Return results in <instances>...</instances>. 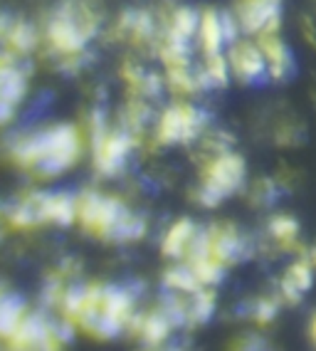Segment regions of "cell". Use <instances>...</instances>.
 <instances>
[{
    "mask_svg": "<svg viewBox=\"0 0 316 351\" xmlns=\"http://www.w3.org/2000/svg\"><path fill=\"white\" fill-rule=\"evenodd\" d=\"M60 312L70 324L94 339H114L129 326L136 300L129 289L114 285H70L60 300Z\"/></svg>",
    "mask_w": 316,
    "mask_h": 351,
    "instance_id": "obj_1",
    "label": "cell"
},
{
    "mask_svg": "<svg viewBox=\"0 0 316 351\" xmlns=\"http://www.w3.org/2000/svg\"><path fill=\"white\" fill-rule=\"evenodd\" d=\"M84 151V136L75 124H55L30 134H20L8 144V154L23 171L55 178L70 171Z\"/></svg>",
    "mask_w": 316,
    "mask_h": 351,
    "instance_id": "obj_2",
    "label": "cell"
},
{
    "mask_svg": "<svg viewBox=\"0 0 316 351\" xmlns=\"http://www.w3.org/2000/svg\"><path fill=\"white\" fill-rule=\"evenodd\" d=\"M77 223L109 243H136L146 235V220L129 210L119 198L99 191H84L77 195Z\"/></svg>",
    "mask_w": 316,
    "mask_h": 351,
    "instance_id": "obj_3",
    "label": "cell"
},
{
    "mask_svg": "<svg viewBox=\"0 0 316 351\" xmlns=\"http://www.w3.org/2000/svg\"><path fill=\"white\" fill-rule=\"evenodd\" d=\"M99 23V10L92 5V0H62L47 20L44 38L57 55H62L64 60H75L96 35Z\"/></svg>",
    "mask_w": 316,
    "mask_h": 351,
    "instance_id": "obj_4",
    "label": "cell"
},
{
    "mask_svg": "<svg viewBox=\"0 0 316 351\" xmlns=\"http://www.w3.org/2000/svg\"><path fill=\"white\" fill-rule=\"evenodd\" d=\"M247 166L245 158L235 151H218L210 154V158L200 169V186H198V203L205 208H215L225 198L245 186Z\"/></svg>",
    "mask_w": 316,
    "mask_h": 351,
    "instance_id": "obj_5",
    "label": "cell"
},
{
    "mask_svg": "<svg viewBox=\"0 0 316 351\" xmlns=\"http://www.w3.org/2000/svg\"><path fill=\"white\" fill-rule=\"evenodd\" d=\"M210 117L190 101H176L166 107L156 121V141L161 146L190 144L208 129Z\"/></svg>",
    "mask_w": 316,
    "mask_h": 351,
    "instance_id": "obj_6",
    "label": "cell"
},
{
    "mask_svg": "<svg viewBox=\"0 0 316 351\" xmlns=\"http://www.w3.org/2000/svg\"><path fill=\"white\" fill-rule=\"evenodd\" d=\"M72 326L75 324L67 319L52 322L44 314L27 312L8 344L13 349H60L64 341H70Z\"/></svg>",
    "mask_w": 316,
    "mask_h": 351,
    "instance_id": "obj_7",
    "label": "cell"
},
{
    "mask_svg": "<svg viewBox=\"0 0 316 351\" xmlns=\"http://www.w3.org/2000/svg\"><path fill=\"white\" fill-rule=\"evenodd\" d=\"M139 138L129 129H107L101 136L92 138V156H94V169L104 178L119 176L131 156L133 146Z\"/></svg>",
    "mask_w": 316,
    "mask_h": 351,
    "instance_id": "obj_8",
    "label": "cell"
},
{
    "mask_svg": "<svg viewBox=\"0 0 316 351\" xmlns=\"http://www.w3.org/2000/svg\"><path fill=\"white\" fill-rule=\"evenodd\" d=\"M205 245L222 267H233L252 255L250 240L230 223H215V226L205 228Z\"/></svg>",
    "mask_w": 316,
    "mask_h": 351,
    "instance_id": "obj_9",
    "label": "cell"
},
{
    "mask_svg": "<svg viewBox=\"0 0 316 351\" xmlns=\"http://www.w3.org/2000/svg\"><path fill=\"white\" fill-rule=\"evenodd\" d=\"M233 13L240 23V30L247 35H257V38L277 32L282 23L279 3H272V0H240Z\"/></svg>",
    "mask_w": 316,
    "mask_h": 351,
    "instance_id": "obj_10",
    "label": "cell"
},
{
    "mask_svg": "<svg viewBox=\"0 0 316 351\" xmlns=\"http://www.w3.org/2000/svg\"><path fill=\"white\" fill-rule=\"evenodd\" d=\"M228 62L233 77L237 82H242V84H257L265 77H269L267 75L265 55L259 50V45L250 43V40H235V43H230Z\"/></svg>",
    "mask_w": 316,
    "mask_h": 351,
    "instance_id": "obj_11",
    "label": "cell"
},
{
    "mask_svg": "<svg viewBox=\"0 0 316 351\" xmlns=\"http://www.w3.org/2000/svg\"><path fill=\"white\" fill-rule=\"evenodd\" d=\"M27 77L13 60H0V126L13 119L20 101L25 99Z\"/></svg>",
    "mask_w": 316,
    "mask_h": 351,
    "instance_id": "obj_12",
    "label": "cell"
},
{
    "mask_svg": "<svg viewBox=\"0 0 316 351\" xmlns=\"http://www.w3.org/2000/svg\"><path fill=\"white\" fill-rule=\"evenodd\" d=\"M257 45H259V50H262V55H265L267 75L272 77V80L285 82L297 72V62H294V55H291L289 45L279 38L277 32L259 35Z\"/></svg>",
    "mask_w": 316,
    "mask_h": 351,
    "instance_id": "obj_13",
    "label": "cell"
},
{
    "mask_svg": "<svg viewBox=\"0 0 316 351\" xmlns=\"http://www.w3.org/2000/svg\"><path fill=\"white\" fill-rule=\"evenodd\" d=\"M129 329H131L133 337L141 339V344L148 346V349H158L161 344H166V339L171 337V332L176 329L173 322L168 319V314L158 307L148 314H136L129 319Z\"/></svg>",
    "mask_w": 316,
    "mask_h": 351,
    "instance_id": "obj_14",
    "label": "cell"
},
{
    "mask_svg": "<svg viewBox=\"0 0 316 351\" xmlns=\"http://www.w3.org/2000/svg\"><path fill=\"white\" fill-rule=\"evenodd\" d=\"M311 282H314V267L306 257H299L297 263H291L287 267L282 282H279V295L282 300H287L289 304H297L302 300L304 292H309Z\"/></svg>",
    "mask_w": 316,
    "mask_h": 351,
    "instance_id": "obj_15",
    "label": "cell"
},
{
    "mask_svg": "<svg viewBox=\"0 0 316 351\" xmlns=\"http://www.w3.org/2000/svg\"><path fill=\"white\" fill-rule=\"evenodd\" d=\"M116 32L124 35V38H129L131 43L146 45V43H151V40H156L158 25L148 10H127V13L119 18V23H116Z\"/></svg>",
    "mask_w": 316,
    "mask_h": 351,
    "instance_id": "obj_16",
    "label": "cell"
},
{
    "mask_svg": "<svg viewBox=\"0 0 316 351\" xmlns=\"http://www.w3.org/2000/svg\"><path fill=\"white\" fill-rule=\"evenodd\" d=\"M196 232H198V228L190 218L176 220V223L168 228V232L163 235L161 252H163L166 257H173V260H183V257L188 255V247H190V243H193V238H196Z\"/></svg>",
    "mask_w": 316,
    "mask_h": 351,
    "instance_id": "obj_17",
    "label": "cell"
},
{
    "mask_svg": "<svg viewBox=\"0 0 316 351\" xmlns=\"http://www.w3.org/2000/svg\"><path fill=\"white\" fill-rule=\"evenodd\" d=\"M198 43H200L202 55H213V52H222L225 47V32H222L220 13L208 8L200 13V23H198Z\"/></svg>",
    "mask_w": 316,
    "mask_h": 351,
    "instance_id": "obj_18",
    "label": "cell"
},
{
    "mask_svg": "<svg viewBox=\"0 0 316 351\" xmlns=\"http://www.w3.org/2000/svg\"><path fill=\"white\" fill-rule=\"evenodd\" d=\"M198 23H200V13H198L196 8H176L168 15V20H166V27L161 30V35L190 43L193 38H198Z\"/></svg>",
    "mask_w": 316,
    "mask_h": 351,
    "instance_id": "obj_19",
    "label": "cell"
},
{
    "mask_svg": "<svg viewBox=\"0 0 316 351\" xmlns=\"http://www.w3.org/2000/svg\"><path fill=\"white\" fill-rule=\"evenodd\" d=\"M25 302L8 289H0V339L10 341V337L18 332L20 322L25 319Z\"/></svg>",
    "mask_w": 316,
    "mask_h": 351,
    "instance_id": "obj_20",
    "label": "cell"
},
{
    "mask_svg": "<svg viewBox=\"0 0 316 351\" xmlns=\"http://www.w3.org/2000/svg\"><path fill=\"white\" fill-rule=\"evenodd\" d=\"M202 67L198 69V82H200V89H210V87H225L233 77L230 72V62L228 55L222 52H213V55H202Z\"/></svg>",
    "mask_w": 316,
    "mask_h": 351,
    "instance_id": "obj_21",
    "label": "cell"
},
{
    "mask_svg": "<svg viewBox=\"0 0 316 351\" xmlns=\"http://www.w3.org/2000/svg\"><path fill=\"white\" fill-rule=\"evenodd\" d=\"M215 292L213 287H200L188 295V326L205 324L215 314Z\"/></svg>",
    "mask_w": 316,
    "mask_h": 351,
    "instance_id": "obj_22",
    "label": "cell"
},
{
    "mask_svg": "<svg viewBox=\"0 0 316 351\" xmlns=\"http://www.w3.org/2000/svg\"><path fill=\"white\" fill-rule=\"evenodd\" d=\"M35 45H38V32L32 30V25H27V23H8L5 38H3V47H8V52L25 55V52L35 50Z\"/></svg>",
    "mask_w": 316,
    "mask_h": 351,
    "instance_id": "obj_23",
    "label": "cell"
},
{
    "mask_svg": "<svg viewBox=\"0 0 316 351\" xmlns=\"http://www.w3.org/2000/svg\"><path fill=\"white\" fill-rule=\"evenodd\" d=\"M163 287L168 292H178V295H193L196 289L205 287V285H200V280L188 265H173L163 272Z\"/></svg>",
    "mask_w": 316,
    "mask_h": 351,
    "instance_id": "obj_24",
    "label": "cell"
},
{
    "mask_svg": "<svg viewBox=\"0 0 316 351\" xmlns=\"http://www.w3.org/2000/svg\"><path fill=\"white\" fill-rule=\"evenodd\" d=\"M267 230H269L274 243L282 245V250H294V243L299 238V223L291 215L285 213L272 215L269 223H267Z\"/></svg>",
    "mask_w": 316,
    "mask_h": 351,
    "instance_id": "obj_25",
    "label": "cell"
},
{
    "mask_svg": "<svg viewBox=\"0 0 316 351\" xmlns=\"http://www.w3.org/2000/svg\"><path fill=\"white\" fill-rule=\"evenodd\" d=\"M277 314H279V300H272V297H262L250 309V317H252L254 324H269V322H274Z\"/></svg>",
    "mask_w": 316,
    "mask_h": 351,
    "instance_id": "obj_26",
    "label": "cell"
},
{
    "mask_svg": "<svg viewBox=\"0 0 316 351\" xmlns=\"http://www.w3.org/2000/svg\"><path fill=\"white\" fill-rule=\"evenodd\" d=\"M277 198V183L265 178V181L254 183V191H252V201L259 203V206H269V203Z\"/></svg>",
    "mask_w": 316,
    "mask_h": 351,
    "instance_id": "obj_27",
    "label": "cell"
},
{
    "mask_svg": "<svg viewBox=\"0 0 316 351\" xmlns=\"http://www.w3.org/2000/svg\"><path fill=\"white\" fill-rule=\"evenodd\" d=\"M8 23H10V20H8L5 15H0V45H3V38H5Z\"/></svg>",
    "mask_w": 316,
    "mask_h": 351,
    "instance_id": "obj_28",
    "label": "cell"
},
{
    "mask_svg": "<svg viewBox=\"0 0 316 351\" xmlns=\"http://www.w3.org/2000/svg\"><path fill=\"white\" fill-rule=\"evenodd\" d=\"M304 257L309 260L311 267H314V270H316V245H314V247H309V252H306V255H304Z\"/></svg>",
    "mask_w": 316,
    "mask_h": 351,
    "instance_id": "obj_29",
    "label": "cell"
},
{
    "mask_svg": "<svg viewBox=\"0 0 316 351\" xmlns=\"http://www.w3.org/2000/svg\"><path fill=\"white\" fill-rule=\"evenodd\" d=\"M311 339H314V344H316V317L311 319Z\"/></svg>",
    "mask_w": 316,
    "mask_h": 351,
    "instance_id": "obj_30",
    "label": "cell"
},
{
    "mask_svg": "<svg viewBox=\"0 0 316 351\" xmlns=\"http://www.w3.org/2000/svg\"><path fill=\"white\" fill-rule=\"evenodd\" d=\"M272 3H279V0H272Z\"/></svg>",
    "mask_w": 316,
    "mask_h": 351,
    "instance_id": "obj_31",
    "label": "cell"
}]
</instances>
